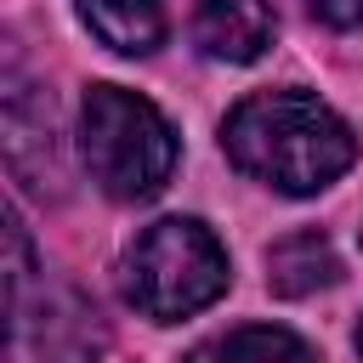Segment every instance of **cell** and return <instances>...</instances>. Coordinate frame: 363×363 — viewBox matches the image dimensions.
<instances>
[{"instance_id":"obj_6","label":"cell","mask_w":363,"mask_h":363,"mask_svg":"<svg viewBox=\"0 0 363 363\" xmlns=\"http://www.w3.org/2000/svg\"><path fill=\"white\" fill-rule=\"evenodd\" d=\"M79 17L119 57H147L170 34V0H79Z\"/></svg>"},{"instance_id":"obj_2","label":"cell","mask_w":363,"mask_h":363,"mask_svg":"<svg viewBox=\"0 0 363 363\" xmlns=\"http://www.w3.org/2000/svg\"><path fill=\"white\" fill-rule=\"evenodd\" d=\"M108 352V318L102 306L34 267L28 233L17 210L6 216V363H96Z\"/></svg>"},{"instance_id":"obj_1","label":"cell","mask_w":363,"mask_h":363,"mask_svg":"<svg viewBox=\"0 0 363 363\" xmlns=\"http://www.w3.org/2000/svg\"><path fill=\"white\" fill-rule=\"evenodd\" d=\"M221 153L250 182L289 199H312L357 164V136L323 96L284 85V91H255L227 108Z\"/></svg>"},{"instance_id":"obj_4","label":"cell","mask_w":363,"mask_h":363,"mask_svg":"<svg viewBox=\"0 0 363 363\" xmlns=\"http://www.w3.org/2000/svg\"><path fill=\"white\" fill-rule=\"evenodd\" d=\"M119 289L125 301L153 323H182L221 301L227 289V250L199 216H164L130 238L119 255Z\"/></svg>"},{"instance_id":"obj_8","label":"cell","mask_w":363,"mask_h":363,"mask_svg":"<svg viewBox=\"0 0 363 363\" xmlns=\"http://www.w3.org/2000/svg\"><path fill=\"white\" fill-rule=\"evenodd\" d=\"M335 278H340V261H335L329 238H318V233H289L267 250V284L278 295H312Z\"/></svg>"},{"instance_id":"obj_9","label":"cell","mask_w":363,"mask_h":363,"mask_svg":"<svg viewBox=\"0 0 363 363\" xmlns=\"http://www.w3.org/2000/svg\"><path fill=\"white\" fill-rule=\"evenodd\" d=\"M306 11L329 28H357L363 23V0H306Z\"/></svg>"},{"instance_id":"obj_10","label":"cell","mask_w":363,"mask_h":363,"mask_svg":"<svg viewBox=\"0 0 363 363\" xmlns=\"http://www.w3.org/2000/svg\"><path fill=\"white\" fill-rule=\"evenodd\" d=\"M357 357H363V323H357Z\"/></svg>"},{"instance_id":"obj_3","label":"cell","mask_w":363,"mask_h":363,"mask_svg":"<svg viewBox=\"0 0 363 363\" xmlns=\"http://www.w3.org/2000/svg\"><path fill=\"white\" fill-rule=\"evenodd\" d=\"M79 159L108 199L142 204L164 193L176 170V130L147 96L125 85H91L79 102Z\"/></svg>"},{"instance_id":"obj_7","label":"cell","mask_w":363,"mask_h":363,"mask_svg":"<svg viewBox=\"0 0 363 363\" xmlns=\"http://www.w3.org/2000/svg\"><path fill=\"white\" fill-rule=\"evenodd\" d=\"M187 363H318V352L284 323H238L187 352Z\"/></svg>"},{"instance_id":"obj_5","label":"cell","mask_w":363,"mask_h":363,"mask_svg":"<svg viewBox=\"0 0 363 363\" xmlns=\"http://www.w3.org/2000/svg\"><path fill=\"white\" fill-rule=\"evenodd\" d=\"M267 0H193V45L216 62H255L272 45Z\"/></svg>"}]
</instances>
